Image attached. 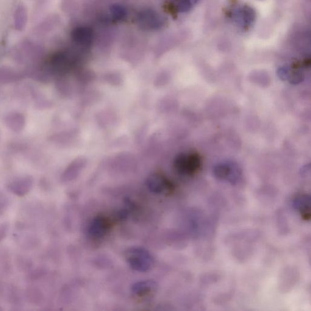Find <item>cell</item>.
Masks as SVG:
<instances>
[{
    "instance_id": "obj_4",
    "label": "cell",
    "mask_w": 311,
    "mask_h": 311,
    "mask_svg": "<svg viewBox=\"0 0 311 311\" xmlns=\"http://www.w3.org/2000/svg\"><path fill=\"white\" fill-rule=\"evenodd\" d=\"M110 227L109 219L104 216H97L89 223L87 227L88 235L91 238L99 240L107 234Z\"/></svg>"
},
{
    "instance_id": "obj_8",
    "label": "cell",
    "mask_w": 311,
    "mask_h": 311,
    "mask_svg": "<svg viewBox=\"0 0 311 311\" xmlns=\"http://www.w3.org/2000/svg\"><path fill=\"white\" fill-rule=\"evenodd\" d=\"M157 288V284L153 280H143L133 284L132 292L135 296L144 297L149 295Z\"/></svg>"
},
{
    "instance_id": "obj_6",
    "label": "cell",
    "mask_w": 311,
    "mask_h": 311,
    "mask_svg": "<svg viewBox=\"0 0 311 311\" xmlns=\"http://www.w3.org/2000/svg\"><path fill=\"white\" fill-rule=\"evenodd\" d=\"M138 19L139 23L147 29L159 28L163 23L162 18L152 10H144L140 13Z\"/></svg>"
},
{
    "instance_id": "obj_10",
    "label": "cell",
    "mask_w": 311,
    "mask_h": 311,
    "mask_svg": "<svg viewBox=\"0 0 311 311\" xmlns=\"http://www.w3.org/2000/svg\"><path fill=\"white\" fill-rule=\"evenodd\" d=\"M72 37L75 42L82 45H88L93 41V32L88 27H77L72 33Z\"/></svg>"
},
{
    "instance_id": "obj_15",
    "label": "cell",
    "mask_w": 311,
    "mask_h": 311,
    "mask_svg": "<svg viewBox=\"0 0 311 311\" xmlns=\"http://www.w3.org/2000/svg\"><path fill=\"white\" fill-rule=\"evenodd\" d=\"M111 13L113 18L115 20L120 21L125 18L126 15V11L124 7L121 5L115 4L111 7Z\"/></svg>"
},
{
    "instance_id": "obj_13",
    "label": "cell",
    "mask_w": 311,
    "mask_h": 311,
    "mask_svg": "<svg viewBox=\"0 0 311 311\" xmlns=\"http://www.w3.org/2000/svg\"><path fill=\"white\" fill-rule=\"evenodd\" d=\"M13 21L15 29L18 30H23L27 21V10L23 4H19L14 12Z\"/></svg>"
},
{
    "instance_id": "obj_2",
    "label": "cell",
    "mask_w": 311,
    "mask_h": 311,
    "mask_svg": "<svg viewBox=\"0 0 311 311\" xmlns=\"http://www.w3.org/2000/svg\"><path fill=\"white\" fill-rule=\"evenodd\" d=\"M201 157L196 153L180 155L175 161V167L179 173L193 175L199 170L201 166Z\"/></svg>"
},
{
    "instance_id": "obj_3",
    "label": "cell",
    "mask_w": 311,
    "mask_h": 311,
    "mask_svg": "<svg viewBox=\"0 0 311 311\" xmlns=\"http://www.w3.org/2000/svg\"><path fill=\"white\" fill-rule=\"evenodd\" d=\"M213 173L216 178L232 184L237 183L241 175L240 168L233 162L219 163L214 168Z\"/></svg>"
},
{
    "instance_id": "obj_18",
    "label": "cell",
    "mask_w": 311,
    "mask_h": 311,
    "mask_svg": "<svg viewBox=\"0 0 311 311\" xmlns=\"http://www.w3.org/2000/svg\"><path fill=\"white\" fill-rule=\"evenodd\" d=\"M9 205V199L3 193L0 192V214L3 213Z\"/></svg>"
},
{
    "instance_id": "obj_19",
    "label": "cell",
    "mask_w": 311,
    "mask_h": 311,
    "mask_svg": "<svg viewBox=\"0 0 311 311\" xmlns=\"http://www.w3.org/2000/svg\"><path fill=\"white\" fill-rule=\"evenodd\" d=\"M8 230H9V224L7 223L0 224V242L6 237Z\"/></svg>"
},
{
    "instance_id": "obj_17",
    "label": "cell",
    "mask_w": 311,
    "mask_h": 311,
    "mask_svg": "<svg viewBox=\"0 0 311 311\" xmlns=\"http://www.w3.org/2000/svg\"><path fill=\"white\" fill-rule=\"evenodd\" d=\"M18 266L23 270H28V269L32 267V264L30 262L29 259L25 257H19L18 260L17 261Z\"/></svg>"
},
{
    "instance_id": "obj_9",
    "label": "cell",
    "mask_w": 311,
    "mask_h": 311,
    "mask_svg": "<svg viewBox=\"0 0 311 311\" xmlns=\"http://www.w3.org/2000/svg\"><path fill=\"white\" fill-rule=\"evenodd\" d=\"M255 17L254 11L248 6L240 8L235 12V19L241 26H249L254 21Z\"/></svg>"
},
{
    "instance_id": "obj_1",
    "label": "cell",
    "mask_w": 311,
    "mask_h": 311,
    "mask_svg": "<svg viewBox=\"0 0 311 311\" xmlns=\"http://www.w3.org/2000/svg\"><path fill=\"white\" fill-rule=\"evenodd\" d=\"M125 257L130 267L135 271L146 272L154 267V257L148 250L142 247L133 246L128 249Z\"/></svg>"
},
{
    "instance_id": "obj_14",
    "label": "cell",
    "mask_w": 311,
    "mask_h": 311,
    "mask_svg": "<svg viewBox=\"0 0 311 311\" xmlns=\"http://www.w3.org/2000/svg\"><path fill=\"white\" fill-rule=\"evenodd\" d=\"M26 296L31 304L40 305L43 301V294L37 287H30L26 291Z\"/></svg>"
},
{
    "instance_id": "obj_7",
    "label": "cell",
    "mask_w": 311,
    "mask_h": 311,
    "mask_svg": "<svg viewBox=\"0 0 311 311\" xmlns=\"http://www.w3.org/2000/svg\"><path fill=\"white\" fill-rule=\"evenodd\" d=\"M147 185L152 192L156 194L168 193L172 188L171 183L159 174H154L149 177Z\"/></svg>"
},
{
    "instance_id": "obj_12",
    "label": "cell",
    "mask_w": 311,
    "mask_h": 311,
    "mask_svg": "<svg viewBox=\"0 0 311 311\" xmlns=\"http://www.w3.org/2000/svg\"><path fill=\"white\" fill-rule=\"evenodd\" d=\"M294 205L303 219L310 220L311 218L310 197L307 195H302L298 197L294 201Z\"/></svg>"
},
{
    "instance_id": "obj_5",
    "label": "cell",
    "mask_w": 311,
    "mask_h": 311,
    "mask_svg": "<svg viewBox=\"0 0 311 311\" xmlns=\"http://www.w3.org/2000/svg\"><path fill=\"white\" fill-rule=\"evenodd\" d=\"M34 179L30 176L17 177L11 181L7 186L11 192L18 196H24L32 189Z\"/></svg>"
},
{
    "instance_id": "obj_11",
    "label": "cell",
    "mask_w": 311,
    "mask_h": 311,
    "mask_svg": "<svg viewBox=\"0 0 311 311\" xmlns=\"http://www.w3.org/2000/svg\"><path fill=\"white\" fill-rule=\"evenodd\" d=\"M4 122L6 126L13 132H19L23 129L25 118L20 113H13L5 116Z\"/></svg>"
},
{
    "instance_id": "obj_16",
    "label": "cell",
    "mask_w": 311,
    "mask_h": 311,
    "mask_svg": "<svg viewBox=\"0 0 311 311\" xmlns=\"http://www.w3.org/2000/svg\"><path fill=\"white\" fill-rule=\"evenodd\" d=\"M198 0H179L177 4V10L180 12H185L189 10Z\"/></svg>"
},
{
    "instance_id": "obj_20",
    "label": "cell",
    "mask_w": 311,
    "mask_h": 311,
    "mask_svg": "<svg viewBox=\"0 0 311 311\" xmlns=\"http://www.w3.org/2000/svg\"><path fill=\"white\" fill-rule=\"evenodd\" d=\"M43 271L41 270V269H37L30 272L29 277L30 279L35 280L40 279L43 276Z\"/></svg>"
}]
</instances>
